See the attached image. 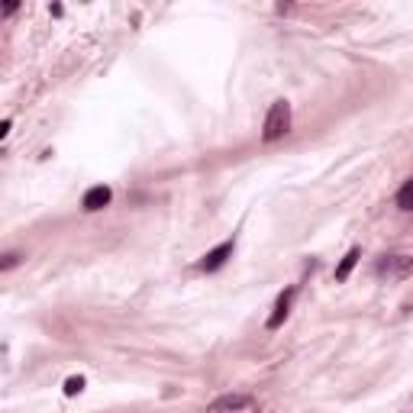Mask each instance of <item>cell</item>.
Segmentation results:
<instances>
[{"label":"cell","instance_id":"1","mask_svg":"<svg viewBox=\"0 0 413 413\" xmlns=\"http://www.w3.org/2000/svg\"><path fill=\"white\" fill-rule=\"evenodd\" d=\"M288 130H291V104H288V100H275V104L268 107L261 139H265V142H275V139L288 136Z\"/></svg>","mask_w":413,"mask_h":413},{"label":"cell","instance_id":"2","mask_svg":"<svg viewBox=\"0 0 413 413\" xmlns=\"http://www.w3.org/2000/svg\"><path fill=\"white\" fill-rule=\"evenodd\" d=\"M375 275L388 281H404L407 275H413V255H384L375 261Z\"/></svg>","mask_w":413,"mask_h":413},{"label":"cell","instance_id":"3","mask_svg":"<svg viewBox=\"0 0 413 413\" xmlns=\"http://www.w3.org/2000/svg\"><path fill=\"white\" fill-rule=\"evenodd\" d=\"M233 249H236V239H223L216 249H210V252H207L204 259L197 261V268H200V271H220V268L230 261Z\"/></svg>","mask_w":413,"mask_h":413},{"label":"cell","instance_id":"4","mask_svg":"<svg viewBox=\"0 0 413 413\" xmlns=\"http://www.w3.org/2000/svg\"><path fill=\"white\" fill-rule=\"evenodd\" d=\"M252 407V397L249 394H220L214 404L207 407V413H239Z\"/></svg>","mask_w":413,"mask_h":413},{"label":"cell","instance_id":"5","mask_svg":"<svg viewBox=\"0 0 413 413\" xmlns=\"http://www.w3.org/2000/svg\"><path fill=\"white\" fill-rule=\"evenodd\" d=\"M294 294H297V288H288V291L278 294L275 310H271V316H268V329H278L284 320H288V314H291V304H294Z\"/></svg>","mask_w":413,"mask_h":413},{"label":"cell","instance_id":"6","mask_svg":"<svg viewBox=\"0 0 413 413\" xmlns=\"http://www.w3.org/2000/svg\"><path fill=\"white\" fill-rule=\"evenodd\" d=\"M110 197H113V191H110L107 184H97V187H91V191L85 194L81 207H85L87 214H97V210H104V207L110 204Z\"/></svg>","mask_w":413,"mask_h":413},{"label":"cell","instance_id":"7","mask_svg":"<svg viewBox=\"0 0 413 413\" xmlns=\"http://www.w3.org/2000/svg\"><path fill=\"white\" fill-rule=\"evenodd\" d=\"M359 259H362V249H355V245H352V249L343 255V261L336 265V281H345V278L352 275V268L359 265Z\"/></svg>","mask_w":413,"mask_h":413},{"label":"cell","instance_id":"8","mask_svg":"<svg viewBox=\"0 0 413 413\" xmlns=\"http://www.w3.org/2000/svg\"><path fill=\"white\" fill-rule=\"evenodd\" d=\"M397 207L400 210H413V178L397 191Z\"/></svg>","mask_w":413,"mask_h":413},{"label":"cell","instance_id":"9","mask_svg":"<svg viewBox=\"0 0 413 413\" xmlns=\"http://www.w3.org/2000/svg\"><path fill=\"white\" fill-rule=\"evenodd\" d=\"M81 390H85V378H68V381H65V394H68V397H75Z\"/></svg>","mask_w":413,"mask_h":413},{"label":"cell","instance_id":"10","mask_svg":"<svg viewBox=\"0 0 413 413\" xmlns=\"http://www.w3.org/2000/svg\"><path fill=\"white\" fill-rule=\"evenodd\" d=\"M16 265H20V255L7 252V255H4V261H0V271H10V268H16Z\"/></svg>","mask_w":413,"mask_h":413},{"label":"cell","instance_id":"11","mask_svg":"<svg viewBox=\"0 0 413 413\" xmlns=\"http://www.w3.org/2000/svg\"><path fill=\"white\" fill-rule=\"evenodd\" d=\"M16 10H20V4H7V7H4V16H13Z\"/></svg>","mask_w":413,"mask_h":413}]
</instances>
